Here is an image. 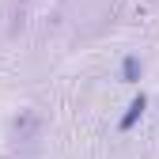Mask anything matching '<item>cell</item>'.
I'll list each match as a JSON object with an SVG mask.
<instances>
[{
	"label": "cell",
	"mask_w": 159,
	"mask_h": 159,
	"mask_svg": "<svg viewBox=\"0 0 159 159\" xmlns=\"http://www.w3.org/2000/svg\"><path fill=\"white\" fill-rule=\"evenodd\" d=\"M140 72H144V61H140V57H125V61H121V80H125V84L140 80Z\"/></svg>",
	"instance_id": "obj_2"
},
{
	"label": "cell",
	"mask_w": 159,
	"mask_h": 159,
	"mask_svg": "<svg viewBox=\"0 0 159 159\" xmlns=\"http://www.w3.org/2000/svg\"><path fill=\"white\" fill-rule=\"evenodd\" d=\"M144 106H148V98H144V95H140V98H133V102H129V114L121 117V133H125V129H133V125H136V121L144 117Z\"/></svg>",
	"instance_id": "obj_1"
}]
</instances>
